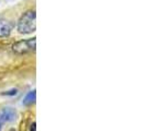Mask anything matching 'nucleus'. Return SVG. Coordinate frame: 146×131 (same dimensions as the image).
Masks as SVG:
<instances>
[{
  "instance_id": "f257e3e1",
  "label": "nucleus",
  "mask_w": 146,
  "mask_h": 131,
  "mask_svg": "<svg viewBox=\"0 0 146 131\" xmlns=\"http://www.w3.org/2000/svg\"><path fill=\"white\" fill-rule=\"evenodd\" d=\"M36 29V14L34 10L23 13L18 22V31L20 34H31Z\"/></svg>"
},
{
  "instance_id": "f03ea898",
  "label": "nucleus",
  "mask_w": 146,
  "mask_h": 131,
  "mask_svg": "<svg viewBox=\"0 0 146 131\" xmlns=\"http://www.w3.org/2000/svg\"><path fill=\"white\" fill-rule=\"evenodd\" d=\"M35 39L36 38L33 37V38H29V39L19 41L12 45V50L19 55L33 52V51H35V48H36V41Z\"/></svg>"
},
{
  "instance_id": "7ed1b4c3",
  "label": "nucleus",
  "mask_w": 146,
  "mask_h": 131,
  "mask_svg": "<svg viewBox=\"0 0 146 131\" xmlns=\"http://www.w3.org/2000/svg\"><path fill=\"white\" fill-rule=\"evenodd\" d=\"M17 117V111L12 107H3L0 109V124L13 121Z\"/></svg>"
},
{
  "instance_id": "20e7f679",
  "label": "nucleus",
  "mask_w": 146,
  "mask_h": 131,
  "mask_svg": "<svg viewBox=\"0 0 146 131\" xmlns=\"http://www.w3.org/2000/svg\"><path fill=\"white\" fill-rule=\"evenodd\" d=\"M13 25L11 22L0 19V37H7L11 34Z\"/></svg>"
},
{
  "instance_id": "39448f33",
  "label": "nucleus",
  "mask_w": 146,
  "mask_h": 131,
  "mask_svg": "<svg viewBox=\"0 0 146 131\" xmlns=\"http://www.w3.org/2000/svg\"><path fill=\"white\" fill-rule=\"evenodd\" d=\"M35 100H36V93H35V90H33V91H30L29 93L25 95L22 103H23V105L30 106V105L35 103Z\"/></svg>"
},
{
  "instance_id": "423d86ee",
  "label": "nucleus",
  "mask_w": 146,
  "mask_h": 131,
  "mask_svg": "<svg viewBox=\"0 0 146 131\" xmlns=\"http://www.w3.org/2000/svg\"><path fill=\"white\" fill-rule=\"evenodd\" d=\"M17 90H12V91H9V92H5V93H2L3 95H15L17 94Z\"/></svg>"
},
{
  "instance_id": "0eeeda50",
  "label": "nucleus",
  "mask_w": 146,
  "mask_h": 131,
  "mask_svg": "<svg viewBox=\"0 0 146 131\" xmlns=\"http://www.w3.org/2000/svg\"><path fill=\"white\" fill-rule=\"evenodd\" d=\"M31 131H36V124L35 122L31 124Z\"/></svg>"
},
{
  "instance_id": "6e6552de",
  "label": "nucleus",
  "mask_w": 146,
  "mask_h": 131,
  "mask_svg": "<svg viewBox=\"0 0 146 131\" xmlns=\"http://www.w3.org/2000/svg\"><path fill=\"white\" fill-rule=\"evenodd\" d=\"M0 131H1V126H0Z\"/></svg>"
}]
</instances>
